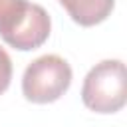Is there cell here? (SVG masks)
Instances as JSON below:
<instances>
[{
  "label": "cell",
  "instance_id": "obj_1",
  "mask_svg": "<svg viewBox=\"0 0 127 127\" xmlns=\"http://www.w3.org/2000/svg\"><path fill=\"white\" fill-rule=\"evenodd\" d=\"M52 18L28 0H0V38L14 50L30 52L50 38Z\"/></svg>",
  "mask_w": 127,
  "mask_h": 127
},
{
  "label": "cell",
  "instance_id": "obj_2",
  "mask_svg": "<svg viewBox=\"0 0 127 127\" xmlns=\"http://www.w3.org/2000/svg\"><path fill=\"white\" fill-rule=\"evenodd\" d=\"M81 101L95 113H117L127 101V75L121 60H103L95 64L81 85Z\"/></svg>",
  "mask_w": 127,
  "mask_h": 127
},
{
  "label": "cell",
  "instance_id": "obj_3",
  "mask_svg": "<svg viewBox=\"0 0 127 127\" xmlns=\"http://www.w3.org/2000/svg\"><path fill=\"white\" fill-rule=\"evenodd\" d=\"M71 67L58 54L36 58L22 75V93L32 103H54L71 85Z\"/></svg>",
  "mask_w": 127,
  "mask_h": 127
},
{
  "label": "cell",
  "instance_id": "obj_4",
  "mask_svg": "<svg viewBox=\"0 0 127 127\" xmlns=\"http://www.w3.org/2000/svg\"><path fill=\"white\" fill-rule=\"evenodd\" d=\"M69 18L79 26H95L107 20L115 8V0H60Z\"/></svg>",
  "mask_w": 127,
  "mask_h": 127
},
{
  "label": "cell",
  "instance_id": "obj_5",
  "mask_svg": "<svg viewBox=\"0 0 127 127\" xmlns=\"http://www.w3.org/2000/svg\"><path fill=\"white\" fill-rule=\"evenodd\" d=\"M12 81V60L4 48H0V95L10 87Z\"/></svg>",
  "mask_w": 127,
  "mask_h": 127
}]
</instances>
